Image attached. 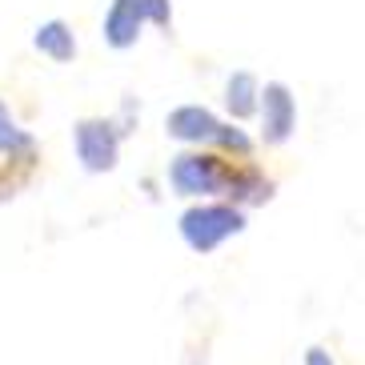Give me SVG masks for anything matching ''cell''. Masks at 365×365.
Here are the masks:
<instances>
[{
	"label": "cell",
	"instance_id": "5",
	"mask_svg": "<svg viewBox=\"0 0 365 365\" xmlns=\"http://www.w3.org/2000/svg\"><path fill=\"white\" fill-rule=\"evenodd\" d=\"M257 113H261V140L265 145H285L297 129V101H293L289 85H281V81H269L261 88Z\"/></svg>",
	"mask_w": 365,
	"mask_h": 365
},
{
	"label": "cell",
	"instance_id": "3",
	"mask_svg": "<svg viewBox=\"0 0 365 365\" xmlns=\"http://www.w3.org/2000/svg\"><path fill=\"white\" fill-rule=\"evenodd\" d=\"M145 24H157V29H173V4L169 0H113L105 12V24H101V36H105L108 48H133Z\"/></svg>",
	"mask_w": 365,
	"mask_h": 365
},
{
	"label": "cell",
	"instance_id": "9",
	"mask_svg": "<svg viewBox=\"0 0 365 365\" xmlns=\"http://www.w3.org/2000/svg\"><path fill=\"white\" fill-rule=\"evenodd\" d=\"M257 101H261V85L253 73H233L225 85V108L233 120H245L257 113Z\"/></svg>",
	"mask_w": 365,
	"mask_h": 365
},
{
	"label": "cell",
	"instance_id": "8",
	"mask_svg": "<svg viewBox=\"0 0 365 365\" xmlns=\"http://www.w3.org/2000/svg\"><path fill=\"white\" fill-rule=\"evenodd\" d=\"M33 44H36V53L48 56V61H56V65H68V61L76 56V36H73V29H68L61 16L44 21L41 29L33 33Z\"/></svg>",
	"mask_w": 365,
	"mask_h": 365
},
{
	"label": "cell",
	"instance_id": "1",
	"mask_svg": "<svg viewBox=\"0 0 365 365\" xmlns=\"http://www.w3.org/2000/svg\"><path fill=\"white\" fill-rule=\"evenodd\" d=\"M249 161V157H245ZM237 161H229L225 153H201L189 149L181 157H173L169 165V181L181 197H225L229 185H233Z\"/></svg>",
	"mask_w": 365,
	"mask_h": 365
},
{
	"label": "cell",
	"instance_id": "4",
	"mask_svg": "<svg viewBox=\"0 0 365 365\" xmlns=\"http://www.w3.org/2000/svg\"><path fill=\"white\" fill-rule=\"evenodd\" d=\"M73 149L76 161L85 165L88 173H108L117 169L120 157V129L105 117H85L73 125Z\"/></svg>",
	"mask_w": 365,
	"mask_h": 365
},
{
	"label": "cell",
	"instance_id": "11",
	"mask_svg": "<svg viewBox=\"0 0 365 365\" xmlns=\"http://www.w3.org/2000/svg\"><path fill=\"white\" fill-rule=\"evenodd\" d=\"M0 117H9V108H4V101H0Z\"/></svg>",
	"mask_w": 365,
	"mask_h": 365
},
{
	"label": "cell",
	"instance_id": "6",
	"mask_svg": "<svg viewBox=\"0 0 365 365\" xmlns=\"http://www.w3.org/2000/svg\"><path fill=\"white\" fill-rule=\"evenodd\" d=\"M221 125H225V120H217L205 105H181L165 117V133L185 140V145H217Z\"/></svg>",
	"mask_w": 365,
	"mask_h": 365
},
{
	"label": "cell",
	"instance_id": "2",
	"mask_svg": "<svg viewBox=\"0 0 365 365\" xmlns=\"http://www.w3.org/2000/svg\"><path fill=\"white\" fill-rule=\"evenodd\" d=\"M177 229H181V241L193 253H213L229 237L245 233V209H237L229 201H201L193 209H185Z\"/></svg>",
	"mask_w": 365,
	"mask_h": 365
},
{
	"label": "cell",
	"instance_id": "7",
	"mask_svg": "<svg viewBox=\"0 0 365 365\" xmlns=\"http://www.w3.org/2000/svg\"><path fill=\"white\" fill-rule=\"evenodd\" d=\"M229 205H237V209H245V205H265L269 197H273V181H269L265 173L257 169V165L241 161L233 173V185H229Z\"/></svg>",
	"mask_w": 365,
	"mask_h": 365
},
{
	"label": "cell",
	"instance_id": "10",
	"mask_svg": "<svg viewBox=\"0 0 365 365\" xmlns=\"http://www.w3.org/2000/svg\"><path fill=\"white\" fill-rule=\"evenodd\" d=\"M305 365H333V357H329L325 345H309V349H305Z\"/></svg>",
	"mask_w": 365,
	"mask_h": 365
}]
</instances>
